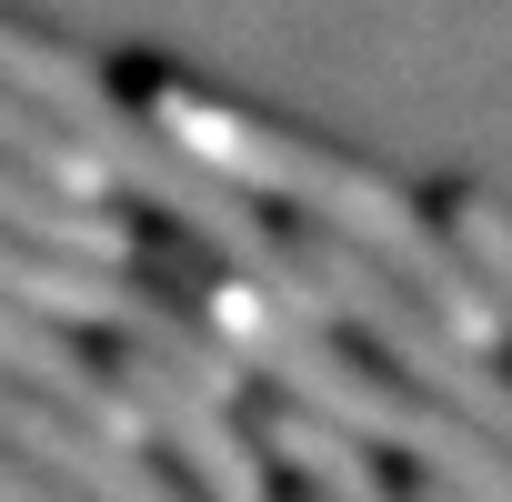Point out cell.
I'll list each match as a JSON object with an SVG mask.
<instances>
[{"label": "cell", "mask_w": 512, "mask_h": 502, "mask_svg": "<svg viewBox=\"0 0 512 502\" xmlns=\"http://www.w3.org/2000/svg\"><path fill=\"white\" fill-rule=\"evenodd\" d=\"M0 91H21V101L111 181V201H141L151 221H171V241H191L201 262L241 272L251 292H272V302H292V312H322V282H312V262H302L292 221H272L251 191H231L221 171H201L191 151H171V141L151 131V111L131 101V81H111L91 51H71L61 31H41V21H21V11H0ZM322 322H332V312H322Z\"/></svg>", "instance_id": "cell-3"}, {"label": "cell", "mask_w": 512, "mask_h": 502, "mask_svg": "<svg viewBox=\"0 0 512 502\" xmlns=\"http://www.w3.org/2000/svg\"><path fill=\"white\" fill-rule=\"evenodd\" d=\"M432 211H442V231L462 241V262H472V282H482V302H492V322H502V342H512V201L482 191V181H442Z\"/></svg>", "instance_id": "cell-8"}, {"label": "cell", "mask_w": 512, "mask_h": 502, "mask_svg": "<svg viewBox=\"0 0 512 502\" xmlns=\"http://www.w3.org/2000/svg\"><path fill=\"white\" fill-rule=\"evenodd\" d=\"M131 101L151 111V131H161L171 151H191L201 171H221L231 191H251L262 211L372 251V262H382L402 292H422L462 342H482V352L502 342V322H492V302H482V282H472V262H462V241L442 231V211L412 201L402 181H382L372 161H352V151H332V141H312V131H282V121L241 111V101L181 81V71H131Z\"/></svg>", "instance_id": "cell-1"}, {"label": "cell", "mask_w": 512, "mask_h": 502, "mask_svg": "<svg viewBox=\"0 0 512 502\" xmlns=\"http://www.w3.org/2000/svg\"><path fill=\"white\" fill-rule=\"evenodd\" d=\"M141 272H151V282H161V292H171V302L251 372V382H272L282 402L322 412V422L352 432L362 452H392L412 482H442V492H462V502H512V452L482 442L462 412H442V402H432L422 382H402L392 362H372L362 342H342V322L251 292L241 272L201 262L191 241L141 251Z\"/></svg>", "instance_id": "cell-2"}, {"label": "cell", "mask_w": 512, "mask_h": 502, "mask_svg": "<svg viewBox=\"0 0 512 502\" xmlns=\"http://www.w3.org/2000/svg\"><path fill=\"white\" fill-rule=\"evenodd\" d=\"M111 372H121V392L141 402V422H151V442L171 452V472L191 482V502H292L282 472H272V452L251 442L241 402H221L211 382H191V372L161 362L151 342H111Z\"/></svg>", "instance_id": "cell-5"}, {"label": "cell", "mask_w": 512, "mask_h": 502, "mask_svg": "<svg viewBox=\"0 0 512 502\" xmlns=\"http://www.w3.org/2000/svg\"><path fill=\"white\" fill-rule=\"evenodd\" d=\"M0 161L31 171V181H51V191H71V201H111V181H101V171H91V161H81V151L21 101V91H0ZM111 211H121V201H111Z\"/></svg>", "instance_id": "cell-9"}, {"label": "cell", "mask_w": 512, "mask_h": 502, "mask_svg": "<svg viewBox=\"0 0 512 502\" xmlns=\"http://www.w3.org/2000/svg\"><path fill=\"white\" fill-rule=\"evenodd\" d=\"M0 221L31 231V241H51V251H71V262H111V272L141 262V231L111 201H71V191H51V181H31L11 161H0Z\"/></svg>", "instance_id": "cell-7"}, {"label": "cell", "mask_w": 512, "mask_h": 502, "mask_svg": "<svg viewBox=\"0 0 512 502\" xmlns=\"http://www.w3.org/2000/svg\"><path fill=\"white\" fill-rule=\"evenodd\" d=\"M0 442H11L21 462H41L51 482H71L81 502H191V482L151 442H121V432L81 422L71 402H51L21 372H0Z\"/></svg>", "instance_id": "cell-6"}, {"label": "cell", "mask_w": 512, "mask_h": 502, "mask_svg": "<svg viewBox=\"0 0 512 502\" xmlns=\"http://www.w3.org/2000/svg\"><path fill=\"white\" fill-rule=\"evenodd\" d=\"M292 241H302V262H312V282H322V312L372 352V362H392L402 382H422L442 412H462L482 442H502L512 452V372L482 352V342H462L422 292H402L372 251H352V241H332V231H302L292 221Z\"/></svg>", "instance_id": "cell-4"}]
</instances>
